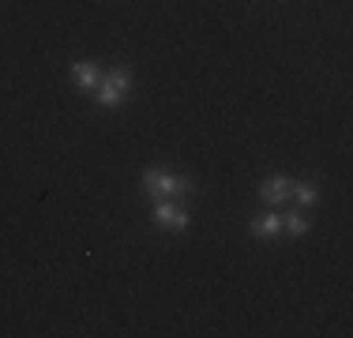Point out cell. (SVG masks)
I'll list each match as a JSON object with an SVG mask.
<instances>
[{"instance_id":"obj_1","label":"cell","mask_w":353,"mask_h":338,"mask_svg":"<svg viewBox=\"0 0 353 338\" xmlns=\"http://www.w3.org/2000/svg\"><path fill=\"white\" fill-rule=\"evenodd\" d=\"M143 196L147 199H188L196 196V177L192 173H173L165 166H150L143 169V181H139Z\"/></svg>"},{"instance_id":"obj_2","label":"cell","mask_w":353,"mask_h":338,"mask_svg":"<svg viewBox=\"0 0 353 338\" xmlns=\"http://www.w3.org/2000/svg\"><path fill=\"white\" fill-rule=\"evenodd\" d=\"M94 95V101L102 109H121L124 101L132 98V72L124 64H117V68H105L102 72V79H98V87L90 90Z\"/></svg>"},{"instance_id":"obj_3","label":"cell","mask_w":353,"mask_h":338,"mask_svg":"<svg viewBox=\"0 0 353 338\" xmlns=\"http://www.w3.org/2000/svg\"><path fill=\"white\" fill-rule=\"evenodd\" d=\"M150 218H154V226L165 233H184L192 222L188 207H184L181 199H150Z\"/></svg>"},{"instance_id":"obj_4","label":"cell","mask_w":353,"mask_h":338,"mask_svg":"<svg viewBox=\"0 0 353 338\" xmlns=\"http://www.w3.org/2000/svg\"><path fill=\"white\" fill-rule=\"evenodd\" d=\"M290 188H293V177H285V173L263 177V181H259V203H263L267 210H285V207H293Z\"/></svg>"},{"instance_id":"obj_5","label":"cell","mask_w":353,"mask_h":338,"mask_svg":"<svg viewBox=\"0 0 353 338\" xmlns=\"http://www.w3.org/2000/svg\"><path fill=\"white\" fill-rule=\"evenodd\" d=\"M248 233L256 237V241H279L282 237V215L279 210H263V215H256L248 222Z\"/></svg>"},{"instance_id":"obj_6","label":"cell","mask_w":353,"mask_h":338,"mask_svg":"<svg viewBox=\"0 0 353 338\" xmlns=\"http://www.w3.org/2000/svg\"><path fill=\"white\" fill-rule=\"evenodd\" d=\"M290 199H293V207H297V210H312L319 203V184L316 181H293Z\"/></svg>"},{"instance_id":"obj_7","label":"cell","mask_w":353,"mask_h":338,"mask_svg":"<svg viewBox=\"0 0 353 338\" xmlns=\"http://www.w3.org/2000/svg\"><path fill=\"white\" fill-rule=\"evenodd\" d=\"M98 79H102V68H98L94 61H75L72 64V83L79 90H94Z\"/></svg>"},{"instance_id":"obj_8","label":"cell","mask_w":353,"mask_h":338,"mask_svg":"<svg viewBox=\"0 0 353 338\" xmlns=\"http://www.w3.org/2000/svg\"><path fill=\"white\" fill-rule=\"evenodd\" d=\"M305 233H308V215H305V210H285V215H282V237L301 241Z\"/></svg>"}]
</instances>
